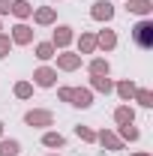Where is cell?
Listing matches in <instances>:
<instances>
[{
  "mask_svg": "<svg viewBox=\"0 0 153 156\" xmlns=\"http://www.w3.org/2000/svg\"><path fill=\"white\" fill-rule=\"evenodd\" d=\"M150 33H153V27L150 24H138V27H135V39H138V45H141V48H150Z\"/></svg>",
  "mask_w": 153,
  "mask_h": 156,
  "instance_id": "obj_1",
  "label": "cell"
},
{
  "mask_svg": "<svg viewBox=\"0 0 153 156\" xmlns=\"http://www.w3.org/2000/svg\"><path fill=\"white\" fill-rule=\"evenodd\" d=\"M132 9H135V12H147L150 6H147V0H135V3H132Z\"/></svg>",
  "mask_w": 153,
  "mask_h": 156,
  "instance_id": "obj_2",
  "label": "cell"
},
{
  "mask_svg": "<svg viewBox=\"0 0 153 156\" xmlns=\"http://www.w3.org/2000/svg\"><path fill=\"white\" fill-rule=\"evenodd\" d=\"M0 153H3V156H15V144H3Z\"/></svg>",
  "mask_w": 153,
  "mask_h": 156,
  "instance_id": "obj_3",
  "label": "cell"
}]
</instances>
